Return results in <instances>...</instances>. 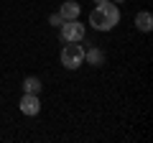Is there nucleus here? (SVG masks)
<instances>
[{
  "mask_svg": "<svg viewBox=\"0 0 153 143\" xmlns=\"http://www.w3.org/2000/svg\"><path fill=\"white\" fill-rule=\"evenodd\" d=\"M89 23H92V28H97V31H112V28L120 23V10H117V5H115L112 0H102V3H97V8L89 13Z\"/></svg>",
  "mask_w": 153,
  "mask_h": 143,
  "instance_id": "obj_1",
  "label": "nucleus"
},
{
  "mask_svg": "<svg viewBox=\"0 0 153 143\" xmlns=\"http://www.w3.org/2000/svg\"><path fill=\"white\" fill-rule=\"evenodd\" d=\"M61 64L66 66V69H79V66L84 64V46L82 41H69V44L61 49Z\"/></svg>",
  "mask_w": 153,
  "mask_h": 143,
  "instance_id": "obj_2",
  "label": "nucleus"
},
{
  "mask_svg": "<svg viewBox=\"0 0 153 143\" xmlns=\"http://www.w3.org/2000/svg\"><path fill=\"white\" fill-rule=\"evenodd\" d=\"M59 28H61L59 36H61L64 44H69V41H84V33H87V28H84V23L79 21V18H74V21H64Z\"/></svg>",
  "mask_w": 153,
  "mask_h": 143,
  "instance_id": "obj_3",
  "label": "nucleus"
},
{
  "mask_svg": "<svg viewBox=\"0 0 153 143\" xmlns=\"http://www.w3.org/2000/svg\"><path fill=\"white\" fill-rule=\"evenodd\" d=\"M18 107H21V112H23V115H28V118H36L38 112H41V100H38V95L23 92V97L18 100Z\"/></svg>",
  "mask_w": 153,
  "mask_h": 143,
  "instance_id": "obj_4",
  "label": "nucleus"
},
{
  "mask_svg": "<svg viewBox=\"0 0 153 143\" xmlns=\"http://www.w3.org/2000/svg\"><path fill=\"white\" fill-rule=\"evenodd\" d=\"M79 13H82V8H79L76 0H64V3H61L59 16L64 18V21H74V18H79Z\"/></svg>",
  "mask_w": 153,
  "mask_h": 143,
  "instance_id": "obj_5",
  "label": "nucleus"
},
{
  "mask_svg": "<svg viewBox=\"0 0 153 143\" xmlns=\"http://www.w3.org/2000/svg\"><path fill=\"white\" fill-rule=\"evenodd\" d=\"M84 61L92 66H102L105 64V51L97 49V46H89V49H84Z\"/></svg>",
  "mask_w": 153,
  "mask_h": 143,
  "instance_id": "obj_6",
  "label": "nucleus"
},
{
  "mask_svg": "<svg viewBox=\"0 0 153 143\" xmlns=\"http://www.w3.org/2000/svg\"><path fill=\"white\" fill-rule=\"evenodd\" d=\"M135 28L138 31H143V33H148L153 28V16L148 10H140V13H135Z\"/></svg>",
  "mask_w": 153,
  "mask_h": 143,
  "instance_id": "obj_7",
  "label": "nucleus"
},
{
  "mask_svg": "<svg viewBox=\"0 0 153 143\" xmlns=\"http://www.w3.org/2000/svg\"><path fill=\"white\" fill-rule=\"evenodd\" d=\"M23 92L38 95V92H41V79H38V77H26V79H23Z\"/></svg>",
  "mask_w": 153,
  "mask_h": 143,
  "instance_id": "obj_8",
  "label": "nucleus"
},
{
  "mask_svg": "<svg viewBox=\"0 0 153 143\" xmlns=\"http://www.w3.org/2000/svg\"><path fill=\"white\" fill-rule=\"evenodd\" d=\"M49 23H51V26H54V28H59L61 23H64V18H61L59 13H51V16H49Z\"/></svg>",
  "mask_w": 153,
  "mask_h": 143,
  "instance_id": "obj_9",
  "label": "nucleus"
},
{
  "mask_svg": "<svg viewBox=\"0 0 153 143\" xmlns=\"http://www.w3.org/2000/svg\"><path fill=\"white\" fill-rule=\"evenodd\" d=\"M112 3H125V0H112Z\"/></svg>",
  "mask_w": 153,
  "mask_h": 143,
  "instance_id": "obj_10",
  "label": "nucleus"
},
{
  "mask_svg": "<svg viewBox=\"0 0 153 143\" xmlns=\"http://www.w3.org/2000/svg\"><path fill=\"white\" fill-rule=\"evenodd\" d=\"M94 3H102V0H94Z\"/></svg>",
  "mask_w": 153,
  "mask_h": 143,
  "instance_id": "obj_11",
  "label": "nucleus"
}]
</instances>
